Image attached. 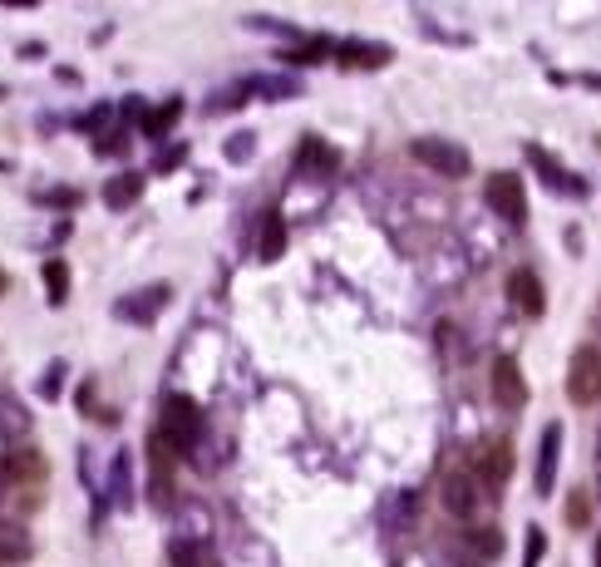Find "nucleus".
<instances>
[{"instance_id": "nucleus-1", "label": "nucleus", "mask_w": 601, "mask_h": 567, "mask_svg": "<svg viewBox=\"0 0 601 567\" xmlns=\"http://www.w3.org/2000/svg\"><path fill=\"white\" fill-rule=\"evenodd\" d=\"M198 429H202V410L192 395H173V400L158 410V425H153V439L163 445L173 459H183L198 445Z\"/></svg>"}, {"instance_id": "nucleus-2", "label": "nucleus", "mask_w": 601, "mask_h": 567, "mask_svg": "<svg viewBox=\"0 0 601 567\" xmlns=\"http://www.w3.org/2000/svg\"><path fill=\"white\" fill-rule=\"evenodd\" d=\"M483 202H489L503 222H513V227L528 222V188L518 173H493L489 183H483Z\"/></svg>"}, {"instance_id": "nucleus-3", "label": "nucleus", "mask_w": 601, "mask_h": 567, "mask_svg": "<svg viewBox=\"0 0 601 567\" xmlns=\"http://www.w3.org/2000/svg\"><path fill=\"white\" fill-rule=\"evenodd\" d=\"M473 479L489 494H503V484L513 479V445H508V439H483V445L473 449Z\"/></svg>"}, {"instance_id": "nucleus-4", "label": "nucleus", "mask_w": 601, "mask_h": 567, "mask_svg": "<svg viewBox=\"0 0 601 567\" xmlns=\"http://www.w3.org/2000/svg\"><path fill=\"white\" fill-rule=\"evenodd\" d=\"M410 153H414L424 168H434L439 178H463V173L473 168L469 149H463V143H453V139H414Z\"/></svg>"}, {"instance_id": "nucleus-5", "label": "nucleus", "mask_w": 601, "mask_h": 567, "mask_svg": "<svg viewBox=\"0 0 601 567\" xmlns=\"http://www.w3.org/2000/svg\"><path fill=\"white\" fill-rule=\"evenodd\" d=\"M168 301H173V287H168V281H153V287H139V291L113 301V316L129 326H149V321H158V311H163Z\"/></svg>"}, {"instance_id": "nucleus-6", "label": "nucleus", "mask_w": 601, "mask_h": 567, "mask_svg": "<svg viewBox=\"0 0 601 567\" xmlns=\"http://www.w3.org/2000/svg\"><path fill=\"white\" fill-rule=\"evenodd\" d=\"M567 395H572V405H597L601 400V350L582 346L572 356V366H567Z\"/></svg>"}, {"instance_id": "nucleus-7", "label": "nucleus", "mask_w": 601, "mask_h": 567, "mask_svg": "<svg viewBox=\"0 0 601 567\" xmlns=\"http://www.w3.org/2000/svg\"><path fill=\"white\" fill-rule=\"evenodd\" d=\"M493 400L503 405V410H523L528 405V380H523V370H518L513 356L493 360Z\"/></svg>"}, {"instance_id": "nucleus-8", "label": "nucleus", "mask_w": 601, "mask_h": 567, "mask_svg": "<svg viewBox=\"0 0 601 567\" xmlns=\"http://www.w3.org/2000/svg\"><path fill=\"white\" fill-rule=\"evenodd\" d=\"M508 301H513L523 316H542V311H548V291H542L538 271L518 267L513 277H508Z\"/></svg>"}, {"instance_id": "nucleus-9", "label": "nucleus", "mask_w": 601, "mask_h": 567, "mask_svg": "<svg viewBox=\"0 0 601 567\" xmlns=\"http://www.w3.org/2000/svg\"><path fill=\"white\" fill-rule=\"evenodd\" d=\"M558 464H562V425L552 419V425L542 429V449H538V484H532V489H538L542 498H548V494H552V484H558Z\"/></svg>"}, {"instance_id": "nucleus-10", "label": "nucleus", "mask_w": 601, "mask_h": 567, "mask_svg": "<svg viewBox=\"0 0 601 567\" xmlns=\"http://www.w3.org/2000/svg\"><path fill=\"white\" fill-rule=\"evenodd\" d=\"M36 558V538H30L26 524L16 518H0V567H20Z\"/></svg>"}, {"instance_id": "nucleus-11", "label": "nucleus", "mask_w": 601, "mask_h": 567, "mask_svg": "<svg viewBox=\"0 0 601 567\" xmlns=\"http://www.w3.org/2000/svg\"><path fill=\"white\" fill-rule=\"evenodd\" d=\"M335 60L345 64V70H380V64H390V50H384L380 40H345L335 50Z\"/></svg>"}, {"instance_id": "nucleus-12", "label": "nucleus", "mask_w": 601, "mask_h": 567, "mask_svg": "<svg viewBox=\"0 0 601 567\" xmlns=\"http://www.w3.org/2000/svg\"><path fill=\"white\" fill-rule=\"evenodd\" d=\"M439 498H444V508L453 518H473L479 514V489H473L469 474H449L444 489H439Z\"/></svg>"}, {"instance_id": "nucleus-13", "label": "nucleus", "mask_w": 601, "mask_h": 567, "mask_svg": "<svg viewBox=\"0 0 601 567\" xmlns=\"http://www.w3.org/2000/svg\"><path fill=\"white\" fill-rule=\"evenodd\" d=\"M139 198H143V173H119V178H109V183H104V202L113 212L133 208Z\"/></svg>"}, {"instance_id": "nucleus-14", "label": "nucleus", "mask_w": 601, "mask_h": 567, "mask_svg": "<svg viewBox=\"0 0 601 567\" xmlns=\"http://www.w3.org/2000/svg\"><path fill=\"white\" fill-rule=\"evenodd\" d=\"M281 252H287V222H281V212H267L262 242H257V257H262V262H277Z\"/></svg>"}, {"instance_id": "nucleus-15", "label": "nucleus", "mask_w": 601, "mask_h": 567, "mask_svg": "<svg viewBox=\"0 0 601 567\" xmlns=\"http://www.w3.org/2000/svg\"><path fill=\"white\" fill-rule=\"evenodd\" d=\"M178 113H183V99H168L163 109H149L143 113V133H149V139H168V129L178 123Z\"/></svg>"}, {"instance_id": "nucleus-16", "label": "nucleus", "mask_w": 601, "mask_h": 567, "mask_svg": "<svg viewBox=\"0 0 601 567\" xmlns=\"http://www.w3.org/2000/svg\"><path fill=\"white\" fill-rule=\"evenodd\" d=\"M331 50H335L331 40L315 36V40H301L297 50H281V60H291V64H321V60H331Z\"/></svg>"}, {"instance_id": "nucleus-17", "label": "nucleus", "mask_w": 601, "mask_h": 567, "mask_svg": "<svg viewBox=\"0 0 601 567\" xmlns=\"http://www.w3.org/2000/svg\"><path fill=\"white\" fill-rule=\"evenodd\" d=\"M44 287H50V301L60 306L64 297H70V267L54 257V262H44Z\"/></svg>"}, {"instance_id": "nucleus-18", "label": "nucleus", "mask_w": 601, "mask_h": 567, "mask_svg": "<svg viewBox=\"0 0 601 567\" xmlns=\"http://www.w3.org/2000/svg\"><path fill=\"white\" fill-rule=\"evenodd\" d=\"M528 158H532V163H538V168H542V178H548V183H558V188H567V192H577V188H582V183H577V178H567V173H562V168H558V163H552V158H548V153H542V149H528Z\"/></svg>"}, {"instance_id": "nucleus-19", "label": "nucleus", "mask_w": 601, "mask_h": 567, "mask_svg": "<svg viewBox=\"0 0 601 567\" xmlns=\"http://www.w3.org/2000/svg\"><path fill=\"white\" fill-rule=\"evenodd\" d=\"M311 163H321V173H331V163H335V153L325 149V143H315V139H305L301 143V168L311 173Z\"/></svg>"}, {"instance_id": "nucleus-20", "label": "nucleus", "mask_w": 601, "mask_h": 567, "mask_svg": "<svg viewBox=\"0 0 601 567\" xmlns=\"http://www.w3.org/2000/svg\"><path fill=\"white\" fill-rule=\"evenodd\" d=\"M257 84H262L267 99H297V94H301L297 79H257Z\"/></svg>"}, {"instance_id": "nucleus-21", "label": "nucleus", "mask_w": 601, "mask_h": 567, "mask_svg": "<svg viewBox=\"0 0 601 567\" xmlns=\"http://www.w3.org/2000/svg\"><path fill=\"white\" fill-rule=\"evenodd\" d=\"M183 153H188L183 143H173V149H163V153H158V163H153V168H158V173H173V168L183 163Z\"/></svg>"}, {"instance_id": "nucleus-22", "label": "nucleus", "mask_w": 601, "mask_h": 567, "mask_svg": "<svg viewBox=\"0 0 601 567\" xmlns=\"http://www.w3.org/2000/svg\"><path fill=\"white\" fill-rule=\"evenodd\" d=\"M567 524L587 528V494H572V504H567Z\"/></svg>"}, {"instance_id": "nucleus-23", "label": "nucleus", "mask_w": 601, "mask_h": 567, "mask_svg": "<svg viewBox=\"0 0 601 567\" xmlns=\"http://www.w3.org/2000/svg\"><path fill=\"white\" fill-rule=\"evenodd\" d=\"M538 563H542V533L528 528V558H523V567H538Z\"/></svg>"}, {"instance_id": "nucleus-24", "label": "nucleus", "mask_w": 601, "mask_h": 567, "mask_svg": "<svg viewBox=\"0 0 601 567\" xmlns=\"http://www.w3.org/2000/svg\"><path fill=\"white\" fill-rule=\"evenodd\" d=\"M104 119H109V105H99V109H89L84 119H79V129H84V133H94V123H104Z\"/></svg>"}, {"instance_id": "nucleus-25", "label": "nucleus", "mask_w": 601, "mask_h": 567, "mask_svg": "<svg viewBox=\"0 0 601 567\" xmlns=\"http://www.w3.org/2000/svg\"><path fill=\"white\" fill-rule=\"evenodd\" d=\"M252 153V133H242V139H227V158H247Z\"/></svg>"}, {"instance_id": "nucleus-26", "label": "nucleus", "mask_w": 601, "mask_h": 567, "mask_svg": "<svg viewBox=\"0 0 601 567\" xmlns=\"http://www.w3.org/2000/svg\"><path fill=\"white\" fill-rule=\"evenodd\" d=\"M0 494H6V469H0Z\"/></svg>"}, {"instance_id": "nucleus-27", "label": "nucleus", "mask_w": 601, "mask_h": 567, "mask_svg": "<svg viewBox=\"0 0 601 567\" xmlns=\"http://www.w3.org/2000/svg\"><path fill=\"white\" fill-rule=\"evenodd\" d=\"M597 567H601V538H597Z\"/></svg>"}, {"instance_id": "nucleus-28", "label": "nucleus", "mask_w": 601, "mask_h": 567, "mask_svg": "<svg viewBox=\"0 0 601 567\" xmlns=\"http://www.w3.org/2000/svg\"><path fill=\"white\" fill-rule=\"evenodd\" d=\"M0 94H6V89H0Z\"/></svg>"}]
</instances>
